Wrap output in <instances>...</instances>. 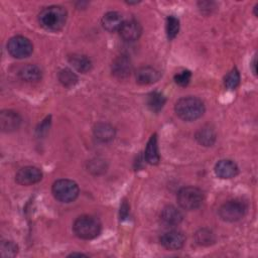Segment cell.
<instances>
[{
    "instance_id": "4fadbf2b",
    "label": "cell",
    "mask_w": 258,
    "mask_h": 258,
    "mask_svg": "<svg viewBox=\"0 0 258 258\" xmlns=\"http://www.w3.org/2000/svg\"><path fill=\"white\" fill-rule=\"evenodd\" d=\"M132 71V64L129 57L120 55L116 57L112 63V74L118 79L127 78Z\"/></svg>"
},
{
    "instance_id": "d6986e66",
    "label": "cell",
    "mask_w": 258,
    "mask_h": 258,
    "mask_svg": "<svg viewBox=\"0 0 258 258\" xmlns=\"http://www.w3.org/2000/svg\"><path fill=\"white\" fill-rule=\"evenodd\" d=\"M145 158L149 164L155 165L159 162L160 156H159V151H158L156 134H153L147 142L146 149H145Z\"/></svg>"
},
{
    "instance_id": "f546056e",
    "label": "cell",
    "mask_w": 258,
    "mask_h": 258,
    "mask_svg": "<svg viewBox=\"0 0 258 258\" xmlns=\"http://www.w3.org/2000/svg\"><path fill=\"white\" fill-rule=\"evenodd\" d=\"M128 209H129V207H128V205H127V203L126 202H123V204H122V206H121V211H120V214H121V216L124 218V217H126L127 216V214H128Z\"/></svg>"
},
{
    "instance_id": "277c9868",
    "label": "cell",
    "mask_w": 258,
    "mask_h": 258,
    "mask_svg": "<svg viewBox=\"0 0 258 258\" xmlns=\"http://www.w3.org/2000/svg\"><path fill=\"white\" fill-rule=\"evenodd\" d=\"M51 191L54 199L58 202L71 203L78 198L80 188L74 180L62 178L53 182Z\"/></svg>"
},
{
    "instance_id": "9c48e42d",
    "label": "cell",
    "mask_w": 258,
    "mask_h": 258,
    "mask_svg": "<svg viewBox=\"0 0 258 258\" xmlns=\"http://www.w3.org/2000/svg\"><path fill=\"white\" fill-rule=\"evenodd\" d=\"M184 243L185 237L183 233L177 230L168 231L160 237V244L168 250H178L183 247Z\"/></svg>"
},
{
    "instance_id": "603a6c76",
    "label": "cell",
    "mask_w": 258,
    "mask_h": 258,
    "mask_svg": "<svg viewBox=\"0 0 258 258\" xmlns=\"http://www.w3.org/2000/svg\"><path fill=\"white\" fill-rule=\"evenodd\" d=\"M195 239L196 242L201 246H210L215 242V235L211 230L203 228L196 233Z\"/></svg>"
},
{
    "instance_id": "7a4b0ae2",
    "label": "cell",
    "mask_w": 258,
    "mask_h": 258,
    "mask_svg": "<svg viewBox=\"0 0 258 258\" xmlns=\"http://www.w3.org/2000/svg\"><path fill=\"white\" fill-rule=\"evenodd\" d=\"M174 111L180 119L184 121H195L203 116L205 105L199 98L187 96L180 98L175 103Z\"/></svg>"
},
{
    "instance_id": "5b68a950",
    "label": "cell",
    "mask_w": 258,
    "mask_h": 258,
    "mask_svg": "<svg viewBox=\"0 0 258 258\" xmlns=\"http://www.w3.org/2000/svg\"><path fill=\"white\" fill-rule=\"evenodd\" d=\"M176 201L180 208L186 211H192L201 207L204 201L203 191L196 186H185L178 190Z\"/></svg>"
},
{
    "instance_id": "2e32d148",
    "label": "cell",
    "mask_w": 258,
    "mask_h": 258,
    "mask_svg": "<svg viewBox=\"0 0 258 258\" xmlns=\"http://www.w3.org/2000/svg\"><path fill=\"white\" fill-rule=\"evenodd\" d=\"M123 22L124 21H123L122 15L116 11L107 12L102 17V25L109 32H114L116 30L119 31Z\"/></svg>"
},
{
    "instance_id": "7402d4cb",
    "label": "cell",
    "mask_w": 258,
    "mask_h": 258,
    "mask_svg": "<svg viewBox=\"0 0 258 258\" xmlns=\"http://www.w3.org/2000/svg\"><path fill=\"white\" fill-rule=\"evenodd\" d=\"M165 104V97L158 92H153L148 95L147 106L152 112H159Z\"/></svg>"
},
{
    "instance_id": "d4e9b609",
    "label": "cell",
    "mask_w": 258,
    "mask_h": 258,
    "mask_svg": "<svg viewBox=\"0 0 258 258\" xmlns=\"http://www.w3.org/2000/svg\"><path fill=\"white\" fill-rule=\"evenodd\" d=\"M225 86L229 90H235L240 84V74L236 68L231 70L224 79Z\"/></svg>"
},
{
    "instance_id": "cb8c5ba5",
    "label": "cell",
    "mask_w": 258,
    "mask_h": 258,
    "mask_svg": "<svg viewBox=\"0 0 258 258\" xmlns=\"http://www.w3.org/2000/svg\"><path fill=\"white\" fill-rule=\"evenodd\" d=\"M58 81L63 87L71 88L78 83V76L72 70L63 69L58 73Z\"/></svg>"
},
{
    "instance_id": "83f0119b",
    "label": "cell",
    "mask_w": 258,
    "mask_h": 258,
    "mask_svg": "<svg viewBox=\"0 0 258 258\" xmlns=\"http://www.w3.org/2000/svg\"><path fill=\"white\" fill-rule=\"evenodd\" d=\"M190 78H191L190 72L187 71V70H185V71H182V72L176 74L173 79H174V82H175L178 86H180V87H185V86L188 85V83H189V81H190Z\"/></svg>"
},
{
    "instance_id": "ac0fdd59",
    "label": "cell",
    "mask_w": 258,
    "mask_h": 258,
    "mask_svg": "<svg viewBox=\"0 0 258 258\" xmlns=\"http://www.w3.org/2000/svg\"><path fill=\"white\" fill-rule=\"evenodd\" d=\"M18 76L22 81H25L27 83L38 82L41 79V71L37 66L28 63L23 66L19 70Z\"/></svg>"
},
{
    "instance_id": "ffe728a7",
    "label": "cell",
    "mask_w": 258,
    "mask_h": 258,
    "mask_svg": "<svg viewBox=\"0 0 258 258\" xmlns=\"http://www.w3.org/2000/svg\"><path fill=\"white\" fill-rule=\"evenodd\" d=\"M69 62L72 64V67L77 70L80 73H87L92 68V62L90 58L84 54L74 53L69 56Z\"/></svg>"
},
{
    "instance_id": "3957f363",
    "label": "cell",
    "mask_w": 258,
    "mask_h": 258,
    "mask_svg": "<svg viewBox=\"0 0 258 258\" xmlns=\"http://www.w3.org/2000/svg\"><path fill=\"white\" fill-rule=\"evenodd\" d=\"M101 229L102 226L99 219L91 215L80 216L73 225L74 233L83 240H91L98 237Z\"/></svg>"
},
{
    "instance_id": "484cf974",
    "label": "cell",
    "mask_w": 258,
    "mask_h": 258,
    "mask_svg": "<svg viewBox=\"0 0 258 258\" xmlns=\"http://www.w3.org/2000/svg\"><path fill=\"white\" fill-rule=\"evenodd\" d=\"M1 256L6 257H14L18 252V246L13 241H2L0 246Z\"/></svg>"
},
{
    "instance_id": "e0dca14e",
    "label": "cell",
    "mask_w": 258,
    "mask_h": 258,
    "mask_svg": "<svg viewBox=\"0 0 258 258\" xmlns=\"http://www.w3.org/2000/svg\"><path fill=\"white\" fill-rule=\"evenodd\" d=\"M115 128L108 123H97L94 127V135L101 142H109L115 137Z\"/></svg>"
},
{
    "instance_id": "6da1fadb",
    "label": "cell",
    "mask_w": 258,
    "mask_h": 258,
    "mask_svg": "<svg viewBox=\"0 0 258 258\" xmlns=\"http://www.w3.org/2000/svg\"><path fill=\"white\" fill-rule=\"evenodd\" d=\"M67 18V10L58 5L45 7L38 14V22L40 26L50 31L60 30L66 25Z\"/></svg>"
},
{
    "instance_id": "4dcf8cb0",
    "label": "cell",
    "mask_w": 258,
    "mask_h": 258,
    "mask_svg": "<svg viewBox=\"0 0 258 258\" xmlns=\"http://www.w3.org/2000/svg\"><path fill=\"white\" fill-rule=\"evenodd\" d=\"M256 62H257V60H256V57H254L253 58V61H252V72H253V74L254 75H256Z\"/></svg>"
},
{
    "instance_id": "7c38bea8",
    "label": "cell",
    "mask_w": 258,
    "mask_h": 258,
    "mask_svg": "<svg viewBox=\"0 0 258 258\" xmlns=\"http://www.w3.org/2000/svg\"><path fill=\"white\" fill-rule=\"evenodd\" d=\"M239 172L237 164L230 159H222L215 166V173L220 178H232Z\"/></svg>"
},
{
    "instance_id": "5bb4252c",
    "label": "cell",
    "mask_w": 258,
    "mask_h": 258,
    "mask_svg": "<svg viewBox=\"0 0 258 258\" xmlns=\"http://www.w3.org/2000/svg\"><path fill=\"white\" fill-rule=\"evenodd\" d=\"M135 78L140 85H150L159 80L160 73L152 67H141L136 71Z\"/></svg>"
},
{
    "instance_id": "4316f807",
    "label": "cell",
    "mask_w": 258,
    "mask_h": 258,
    "mask_svg": "<svg viewBox=\"0 0 258 258\" xmlns=\"http://www.w3.org/2000/svg\"><path fill=\"white\" fill-rule=\"evenodd\" d=\"M179 30V20L174 16H168L166 19V34L168 39H173Z\"/></svg>"
},
{
    "instance_id": "f1b7e54d",
    "label": "cell",
    "mask_w": 258,
    "mask_h": 258,
    "mask_svg": "<svg viewBox=\"0 0 258 258\" xmlns=\"http://www.w3.org/2000/svg\"><path fill=\"white\" fill-rule=\"evenodd\" d=\"M96 168H98V172L99 170H104V162L99 160V159H96L94 161H91L90 162V165H89V170L90 171H96Z\"/></svg>"
},
{
    "instance_id": "1f68e13d",
    "label": "cell",
    "mask_w": 258,
    "mask_h": 258,
    "mask_svg": "<svg viewBox=\"0 0 258 258\" xmlns=\"http://www.w3.org/2000/svg\"><path fill=\"white\" fill-rule=\"evenodd\" d=\"M70 256H86L85 254H83V253H72Z\"/></svg>"
},
{
    "instance_id": "44dd1931",
    "label": "cell",
    "mask_w": 258,
    "mask_h": 258,
    "mask_svg": "<svg viewBox=\"0 0 258 258\" xmlns=\"http://www.w3.org/2000/svg\"><path fill=\"white\" fill-rule=\"evenodd\" d=\"M196 138L202 145L212 146L216 140V133L210 126H205L198 131Z\"/></svg>"
},
{
    "instance_id": "52a82bcc",
    "label": "cell",
    "mask_w": 258,
    "mask_h": 258,
    "mask_svg": "<svg viewBox=\"0 0 258 258\" xmlns=\"http://www.w3.org/2000/svg\"><path fill=\"white\" fill-rule=\"evenodd\" d=\"M7 50L9 54L15 58H25L32 53L33 45L28 38L17 35L8 40Z\"/></svg>"
},
{
    "instance_id": "8fae6325",
    "label": "cell",
    "mask_w": 258,
    "mask_h": 258,
    "mask_svg": "<svg viewBox=\"0 0 258 258\" xmlns=\"http://www.w3.org/2000/svg\"><path fill=\"white\" fill-rule=\"evenodd\" d=\"M21 118L12 110H4L0 114V126L4 132H12L20 126Z\"/></svg>"
},
{
    "instance_id": "30bf717a",
    "label": "cell",
    "mask_w": 258,
    "mask_h": 258,
    "mask_svg": "<svg viewBox=\"0 0 258 258\" xmlns=\"http://www.w3.org/2000/svg\"><path fill=\"white\" fill-rule=\"evenodd\" d=\"M142 33V27L136 20L124 21L119 29L120 36L126 41L137 40Z\"/></svg>"
},
{
    "instance_id": "8992f818",
    "label": "cell",
    "mask_w": 258,
    "mask_h": 258,
    "mask_svg": "<svg viewBox=\"0 0 258 258\" xmlns=\"http://www.w3.org/2000/svg\"><path fill=\"white\" fill-rule=\"evenodd\" d=\"M247 211L246 204L241 200H231L224 203L219 209V215L226 222H237L241 220Z\"/></svg>"
},
{
    "instance_id": "9a60e30c",
    "label": "cell",
    "mask_w": 258,
    "mask_h": 258,
    "mask_svg": "<svg viewBox=\"0 0 258 258\" xmlns=\"http://www.w3.org/2000/svg\"><path fill=\"white\" fill-rule=\"evenodd\" d=\"M160 219L167 226H176L182 221L183 215L177 208L173 206H166L160 214Z\"/></svg>"
},
{
    "instance_id": "ba28073f",
    "label": "cell",
    "mask_w": 258,
    "mask_h": 258,
    "mask_svg": "<svg viewBox=\"0 0 258 258\" xmlns=\"http://www.w3.org/2000/svg\"><path fill=\"white\" fill-rule=\"evenodd\" d=\"M41 178L42 172L38 167L35 166H24L20 168L15 175L16 182L21 185L34 184L40 181Z\"/></svg>"
}]
</instances>
